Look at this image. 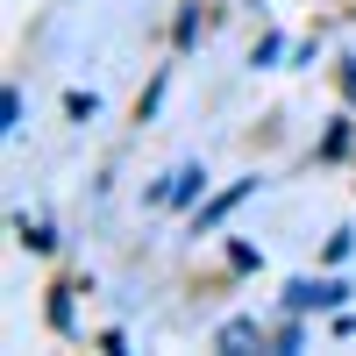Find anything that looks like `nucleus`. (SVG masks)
I'll return each instance as SVG.
<instances>
[{"instance_id":"3","label":"nucleus","mask_w":356,"mask_h":356,"mask_svg":"<svg viewBox=\"0 0 356 356\" xmlns=\"http://www.w3.org/2000/svg\"><path fill=\"white\" fill-rule=\"evenodd\" d=\"M235 200H250V186H228V193H221L214 207H200V228H221V221L235 214Z\"/></svg>"},{"instance_id":"6","label":"nucleus","mask_w":356,"mask_h":356,"mask_svg":"<svg viewBox=\"0 0 356 356\" xmlns=\"http://www.w3.org/2000/svg\"><path fill=\"white\" fill-rule=\"evenodd\" d=\"M0 129H22V93H15V86L0 93Z\"/></svg>"},{"instance_id":"2","label":"nucleus","mask_w":356,"mask_h":356,"mask_svg":"<svg viewBox=\"0 0 356 356\" xmlns=\"http://www.w3.org/2000/svg\"><path fill=\"white\" fill-rule=\"evenodd\" d=\"M200 193H207V171H200V164H178L171 186H157V200H171V207H186V200H200Z\"/></svg>"},{"instance_id":"5","label":"nucleus","mask_w":356,"mask_h":356,"mask_svg":"<svg viewBox=\"0 0 356 356\" xmlns=\"http://www.w3.org/2000/svg\"><path fill=\"white\" fill-rule=\"evenodd\" d=\"M243 342H264L257 321H228V328H221V349H243Z\"/></svg>"},{"instance_id":"4","label":"nucleus","mask_w":356,"mask_h":356,"mask_svg":"<svg viewBox=\"0 0 356 356\" xmlns=\"http://www.w3.org/2000/svg\"><path fill=\"white\" fill-rule=\"evenodd\" d=\"M15 228H22V243H29V250H36V257H43V250H57V235H50L43 221H15Z\"/></svg>"},{"instance_id":"1","label":"nucleus","mask_w":356,"mask_h":356,"mask_svg":"<svg viewBox=\"0 0 356 356\" xmlns=\"http://www.w3.org/2000/svg\"><path fill=\"white\" fill-rule=\"evenodd\" d=\"M342 292H349L342 278H292V285H285V307H292V314H314V307H342Z\"/></svg>"}]
</instances>
